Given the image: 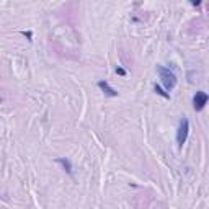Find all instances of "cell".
Segmentation results:
<instances>
[{
	"mask_svg": "<svg viewBox=\"0 0 209 209\" xmlns=\"http://www.w3.org/2000/svg\"><path fill=\"white\" fill-rule=\"evenodd\" d=\"M56 162L59 163V165H62V168L65 170V173L72 175V162L69 159H65V157H59V159H56Z\"/></svg>",
	"mask_w": 209,
	"mask_h": 209,
	"instance_id": "5b68a950",
	"label": "cell"
},
{
	"mask_svg": "<svg viewBox=\"0 0 209 209\" xmlns=\"http://www.w3.org/2000/svg\"><path fill=\"white\" fill-rule=\"evenodd\" d=\"M154 92H155L157 95H160V96H162V98H165V100H168V98H170V93H167L165 90H163V88H162V87H160V85H157V83H155V85H154Z\"/></svg>",
	"mask_w": 209,
	"mask_h": 209,
	"instance_id": "8992f818",
	"label": "cell"
},
{
	"mask_svg": "<svg viewBox=\"0 0 209 209\" xmlns=\"http://www.w3.org/2000/svg\"><path fill=\"white\" fill-rule=\"evenodd\" d=\"M98 87L101 88V92L105 93V95H108V96H118V92L110 85V83H108L106 80H100L98 82Z\"/></svg>",
	"mask_w": 209,
	"mask_h": 209,
	"instance_id": "277c9868",
	"label": "cell"
},
{
	"mask_svg": "<svg viewBox=\"0 0 209 209\" xmlns=\"http://www.w3.org/2000/svg\"><path fill=\"white\" fill-rule=\"evenodd\" d=\"M23 33V34H25L26 36V38H28L29 39V41H31V38H33V34H31V31H22Z\"/></svg>",
	"mask_w": 209,
	"mask_h": 209,
	"instance_id": "ba28073f",
	"label": "cell"
},
{
	"mask_svg": "<svg viewBox=\"0 0 209 209\" xmlns=\"http://www.w3.org/2000/svg\"><path fill=\"white\" fill-rule=\"evenodd\" d=\"M0 101H2V100H0Z\"/></svg>",
	"mask_w": 209,
	"mask_h": 209,
	"instance_id": "9c48e42d",
	"label": "cell"
},
{
	"mask_svg": "<svg viewBox=\"0 0 209 209\" xmlns=\"http://www.w3.org/2000/svg\"><path fill=\"white\" fill-rule=\"evenodd\" d=\"M116 74H118V75H121V77H126V74H128V72L124 70L123 67H116Z\"/></svg>",
	"mask_w": 209,
	"mask_h": 209,
	"instance_id": "52a82bcc",
	"label": "cell"
},
{
	"mask_svg": "<svg viewBox=\"0 0 209 209\" xmlns=\"http://www.w3.org/2000/svg\"><path fill=\"white\" fill-rule=\"evenodd\" d=\"M188 134H190V121L186 118L180 119L178 123V129H177V142H178V147H183L185 142L188 139Z\"/></svg>",
	"mask_w": 209,
	"mask_h": 209,
	"instance_id": "7a4b0ae2",
	"label": "cell"
},
{
	"mask_svg": "<svg viewBox=\"0 0 209 209\" xmlns=\"http://www.w3.org/2000/svg\"><path fill=\"white\" fill-rule=\"evenodd\" d=\"M157 74L160 75V80H162L163 87H165V92H172V90L177 87V75L173 74V72L170 70L168 67H165V65H157Z\"/></svg>",
	"mask_w": 209,
	"mask_h": 209,
	"instance_id": "6da1fadb",
	"label": "cell"
},
{
	"mask_svg": "<svg viewBox=\"0 0 209 209\" xmlns=\"http://www.w3.org/2000/svg\"><path fill=\"white\" fill-rule=\"evenodd\" d=\"M208 93L206 92H196L195 96H193V108H195V111H203L204 110V106L208 105Z\"/></svg>",
	"mask_w": 209,
	"mask_h": 209,
	"instance_id": "3957f363",
	"label": "cell"
}]
</instances>
